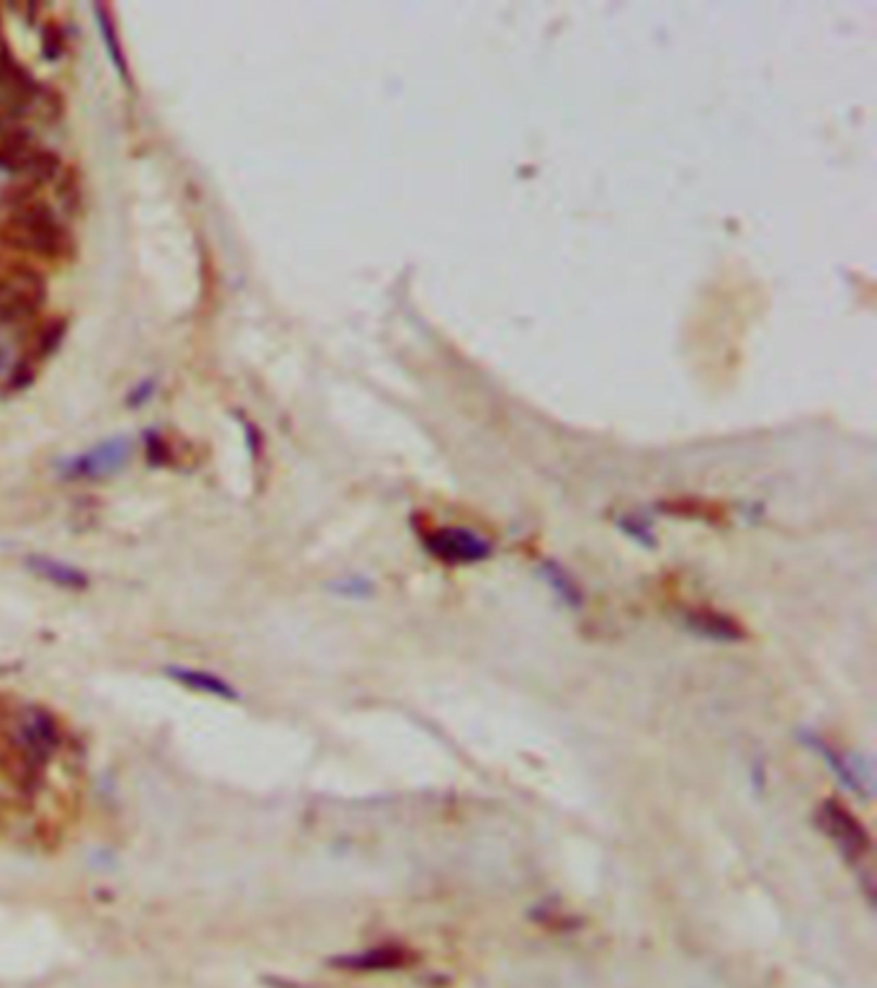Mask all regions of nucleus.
I'll list each match as a JSON object with an SVG mask.
<instances>
[{
  "label": "nucleus",
  "mask_w": 877,
  "mask_h": 988,
  "mask_svg": "<svg viewBox=\"0 0 877 988\" xmlns=\"http://www.w3.org/2000/svg\"><path fill=\"white\" fill-rule=\"evenodd\" d=\"M93 13H96V24H99V34H101V41H103V50H106V58H109V62H111V67L116 69L118 78H122L124 83H127V86H131V75H129L127 58H124L122 41H118L116 26H114V21H111L109 9H106V5H93Z\"/></svg>",
  "instance_id": "f8f14e48"
},
{
  "label": "nucleus",
  "mask_w": 877,
  "mask_h": 988,
  "mask_svg": "<svg viewBox=\"0 0 877 988\" xmlns=\"http://www.w3.org/2000/svg\"><path fill=\"white\" fill-rule=\"evenodd\" d=\"M422 546L433 554V559L450 567H469L492 556V544L482 533L458 525L428 531L422 535Z\"/></svg>",
  "instance_id": "20e7f679"
},
{
  "label": "nucleus",
  "mask_w": 877,
  "mask_h": 988,
  "mask_svg": "<svg viewBox=\"0 0 877 988\" xmlns=\"http://www.w3.org/2000/svg\"><path fill=\"white\" fill-rule=\"evenodd\" d=\"M682 625H685L687 633L702 638V642L739 644L747 638V629L734 616L721 613V610H690V613H685V618H682Z\"/></svg>",
  "instance_id": "9d476101"
},
{
  "label": "nucleus",
  "mask_w": 877,
  "mask_h": 988,
  "mask_svg": "<svg viewBox=\"0 0 877 988\" xmlns=\"http://www.w3.org/2000/svg\"><path fill=\"white\" fill-rule=\"evenodd\" d=\"M131 454V443L127 438L116 435L109 438L93 448L86 451V454L69 458V461L62 466V474L67 479H103L116 474L124 464L129 461Z\"/></svg>",
  "instance_id": "0eeeda50"
},
{
  "label": "nucleus",
  "mask_w": 877,
  "mask_h": 988,
  "mask_svg": "<svg viewBox=\"0 0 877 988\" xmlns=\"http://www.w3.org/2000/svg\"><path fill=\"white\" fill-rule=\"evenodd\" d=\"M31 381H34L31 366L21 364V366H16V371H13V376H11V389H26Z\"/></svg>",
  "instance_id": "aec40b11"
},
{
  "label": "nucleus",
  "mask_w": 877,
  "mask_h": 988,
  "mask_svg": "<svg viewBox=\"0 0 877 988\" xmlns=\"http://www.w3.org/2000/svg\"><path fill=\"white\" fill-rule=\"evenodd\" d=\"M45 302V289L34 274H18L0 281V322L11 325L37 315Z\"/></svg>",
  "instance_id": "6e6552de"
},
{
  "label": "nucleus",
  "mask_w": 877,
  "mask_h": 988,
  "mask_svg": "<svg viewBox=\"0 0 877 988\" xmlns=\"http://www.w3.org/2000/svg\"><path fill=\"white\" fill-rule=\"evenodd\" d=\"M332 590L343 597H368L373 593V582H368L366 577H345L332 584Z\"/></svg>",
  "instance_id": "dca6fc26"
},
{
  "label": "nucleus",
  "mask_w": 877,
  "mask_h": 988,
  "mask_svg": "<svg viewBox=\"0 0 877 988\" xmlns=\"http://www.w3.org/2000/svg\"><path fill=\"white\" fill-rule=\"evenodd\" d=\"M39 96L41 86L37 78L13 58L9 47H0V101H3L0 111L18 119L31 109V103L39 101Z\"/></svg>",
  "instance_id": "423d86ee"
},
{
  "label": "nucleus",
  "mask_w": 877,
  "mask_h": 988,
  "mask_svg": "<svg viewBox=\"0 0 877 988\" xmlns=\"http://www.w3.org/2000/svg\"><path fill=\"white\" fill-rule=\"evenodd\" d=\"M751 785H754L757 793H762L767 788V770H764L762 762L751 764Z\"/></svg>",
  "instance_id": "412c9836"
},
{
  "label": "nucleus",
  "mask_w": 877,
  "mask_h": 988,
  "mask_svg": "<svg viewBox=\"0 0 877 988\" xmlns=\"http://www.w3.org/2000/svg\"><path fill=\"white\" fill-rule=\"evenodd\" d=\"M415 963H417V952L412 948H407V945H396V942L376 945V948H368L364 952H353V955H340V958L330 960L332 968L353 971V973L399 971V968H409V965H415Z\"/></svg>",
  "instance_id": "1a4fd4ad"
},
{
  "label": "nucleus",
  "mask_w": 877,
  "mask_h": 988,
  "mask_svg": "<svg viewBox=\"0 0 877 988\" xmlns=\"http://www.w3.org/2000/svg\"><path fill=\"white\" fill-rule=\"evenodd\" d=\"M152 389H155V381H148V384H142L139 389H135V392L129 394V405H131V407H139L144 400H150V396H152Z\"/></svg>",
  "instance_id": "4be33fe9"
},
{
  "label": "nucleus",
  "mask_w": 877,
  "mask_h": 988,
  "mask_svg": "<svg viewBox=\"0 0 877 988\" xmlns=\"http://www.w3.org/2000/svg\"><path fill=\"white\" fill-rule=\"evenodd\" d=\"M26 567H29L37 577H41V580L58 584V587L65 590L88 587V577L82 574L80 569L69 567V563H62L58 559H50V556H29V559H26Z\"/></svg>",
  "instance_id": "9b49d317"
},
{
  "label": "nucleus",
  "mask_w": 877,
  "mask_h": 988,
  "mask_svg": "<svg viewBox=\"0 0 877 988\" xmlns=\"http://www.w3.org/2000/svg\"><path fill=\"white\" fill-rule=\"evenodd\" d=\"M168 674L176 682H180V685H186V687H191V691H199V693H208V695H217V698H229V700H237V691L232 685H227L225 680L217 677V674H212V672H199V670H180V667H170Z\"/></svg>",
  "instance_id": "ddd939ff"
},
{
  "label": "nucleus",
  "mask_w": 877,
  "mask_h": 988,
  "mask_svg": "<svg viewBox=\"0 0 877 988\" xmlns=\"http://www.w3.org/2000/svg\"><path fill=\"white\" fill-rule=\"evenodd\" d=\"M543 580L548 582V587L554 590L556 597H559L567 608L576 610L584 605V595H582L580 584L572 580V574L563 572L559 563H546V567H543Z\"/></svg>",
  "instance_id": "4468645a"
},
{
  "label": "nucleus",
  "mask_w": 877,
  "mask_h": 988,
  "mask_svg": "<svg viewBox=\"0 0 877 988\" xmlns=\"http://www.w3.org/2000/svg\"><path fill=\"white\" fill-rule=\"evenodd\" d=\"M816 821L818 829L837 845V850L844 854V860L852 862V865H860V862L869 854V850H873V839H869L865 824H862L844 803L828 798V801L821 803Z\"/></svg>",
  "instance_id": "7ed1b4c3"
},
{
  "label": "nucleus",
  "mask_w": 877,
  "mask_h": 988,
  "mask_svg": "<svg viewBox=\"0 0 877 988\" xmlns=\"http://www.w3.org/2000/svg\"><path fill=\"white\" fill-rule=\"evenodd\" d=\"M148 458L155 466L168 464V443H165L163 438L155 433V430H150V435H148Z\"/></svg>",
  "instance_id": "6ab92c4d"
},
{
  "label": "nucleus",
  "mask_w": 877,
  "mask_h": 988,
  "mask_svg": "<svg viewBox=\"0 0 877 988\" xmlns=\"http://www.w3.org/2000/svg\"><path fill=\"white\" fill-rule=\"evenodd\" d=\"M62 41H65V37H62V31L58 29V26H47L45 31H41V52H45V58L47 60H60L62 58V52H65V45H62Z\"/></svg>",
  "instance_id": "f3484780"
},
{
  "label": "nucleus",
  "mask_w": 877,
  "mask_h": 988,
  "mask_svg": "<svg viewBox=\"0 0 877 988\" xmlns=\"http://www.w3.org/2000/svg\"><path fill=\"white\" fill-rule=\"evenodd\" d=\"M800 744L809 747L818 760H824V764L831 772L834 777L841 783V788H847L849 793L860 798H869L873 796V777H869V768L865 762H860L854 755H847L837 747H831L824 736L816 732H809V729H800Z\"/></svg>",
  "instance_id": "39448f33"
},
{
  "label": "nucleus",
  "mask_w": 877,
  "mask_h": 988,
  "mask_svg": "<svg viewBox=\"0 0 877 988\" xmlns=\"http://www.w3.org/2000/svg\"><path fill=\"white\" fill-rule=\"evenodd\" d=\"M0 214L5 240L16 242L21 250L47 261H62L73 253L67 227L54 208L34 193V186H13L0 193Z\"/></svg>",
  "instance_id": "f257e3e1"
},
{
  "label": "nucleus",
  "mask_w": 877,
  "mask_h": 988,
  "mask_svg": "<svg viewBox=\"0 0 877 988\" xmlns=\"http://www.w3.org/2000/svg\"><path fill=\"white\" fill-rule=\"evenodd\" d=\"M621 528L625 533L631 535V539H636L638 544H644V546H653V535H651V528L644 523V520H638V518H623L621 520Z\"/></svg>",
  "instance_id": "a211bd4d"
},
{
  "label": "nucleus",
  "mask_w": 877,
  "mask_h": 988,
  "mask_svg": "<svg viewBox=\"0 0 877 988\" xmlns=\"http://www.w3.org/2000/svg\"><path fill=\"white\" fill-rule=\"evenodd\" d=\"M5 366H9V358H5V351H3V345H0V373L5 371Z\"/></svg>",
  "instance_id": "5701e85b"
},
{
  "label": "nucleus",
  "mask_w": 877,
  "mask_h": 988,
  "mask_svg": "<svg viewBox=\"0 0 877 988\" xmlns=\"http://www.w3.org/2000/svg\"><path fill=\"white\" fill-rule=\"evenodd\" d=\"M60 170V157L39 144L16 116L0 111V173L24 178L29 186H45L58 178Z\"/></svg>",
  "instance_id": "f03ea898"
},
{
  "label": "nucleus",
  "mask_w": 877,
  "mask_h": 988,
  "mask_svg": "<svg viewBox=\"0 0 877 988\" xmlns=\"http://www.w3.org/2000/svg\"><path fill=\"white\" fill-rule=\"evenodd\" d=\"M65 330H67V325L62 322V319H54L52 325H47L45 332H41V338H39V356H50V353L58 351L62 338H65Z\"/></svg>",
  "instance_id": "2eb2a0df"
}]
</instances>
